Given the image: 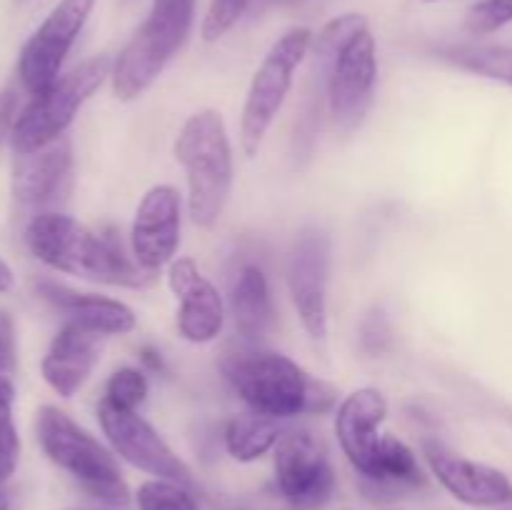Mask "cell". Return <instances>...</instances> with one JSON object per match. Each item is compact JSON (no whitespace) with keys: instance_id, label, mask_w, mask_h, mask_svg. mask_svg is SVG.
<instances>
[{"instance_id":"1","label":"cell","mask_w":512,"mask_h":510,"mask_svg":"<svg viewBox=\"0 0 512 510\" xmlns=\"http://www.w3.org/2000/svg\"><path fill=\"white\" fill-rule=\"evenodd\" d=\"M25 245L48 268L90 283L140 288L150 278L118 240L93 233L63 213L35 215L25 228Z\"/></svg>"},{"instance_id":"2","label":"cell","mask_w":512,"mask_h":510,"mask_svg":"<svg viewBox=\"0 0 512 510\" xmlns=\"http://www.w3.org/2000/svg\"><path fill=\"white\" fill-rule=\"evenodd\" d=\"M223 375L250 410L275 420L325 413L335 403L333 385L310 378L295 360L273 350L228 355Z\"/></svg>"},{"instance_id":"3","label":"cell","mask_w":512,"mask_h":510,"mask_svg":"<svg viewBox=\"0 0 512 510\" xmlns=\"http://www.w3.org/2000/svg\"><path fill=\"white\" fill-rule=\"evenodd\" d=\"M175 160L188 180V213L200 228H215L233 193V145L220 110H198L180 128Z\"/></svg>"},{"instance_id":"4","label":"cell","mask_w":512,"mask_h":510,"mask_svg":"<svg viewBox=\"0 0 512 510\" xmlns=\"http://www.w3.org/2000/svg\"><path fill=\"white\" fill-rule=\"evenodd\" d=\"M198 0H153L145 23L135 30L113 60V93L118 100H135L160 78L170 60L188 43Z\"/></svg>"},{"instance_id":"5","label":"cell","mask_w":512,"mask_h":510,"mask_svg":"<svg viewBox=\"0 0 512 510\" xmlns=\"http://www.w3.org/2000/svg\"><path fill=\"white\" fill-rule=\"evenodd\" d=\"M35 433H38L43 453L60 470L73 475L93 498L103 500L105 505L128 503V485L120 475L113 450L105 448L65 410L55 408V405H43L35 418Z\"/></svg>"},{"instance_id":"6","label":"cell","mask_w":512,"mask_h":510,"mask_svg":"<svg viewBox=\"0 0 512 510\" xmlns=\"http://www.w3.org/2000/svg\"><path fill=\"white\" fill-rule=\"evenodd\" d=\"M110 75H113V58L95 55L60 75L48 90L33 95L28 108L15 120L10 135L15 153H33L65 138V130L78 118L80 108L103 88Z\"/></svg>"},{"instance_id":"7","label":"cell","mask_w":512,"mask_h":510,"mask_svg":"<svg viewBox=\"0 0 512 510\" xmlns=\"http://www.w3.org/2000/svg\"><path fill=\"white\" fill-rule=\"evenodd\" d=\"M313 45V33L308 28H290L280 35L255 70L250 80L248 98L240 115V148L248 158L258 155L265 135L273 128L290 88H293L295 70L308 55Z\"/></svg>"},{"instance_id":"8","label":"cell","mask_w":512,"mask_h":510,"mask_svg":"<svg viewBox=\"0 0 512 510\" xmlns=\"http://www.w3.org/2000/svg\"><path fill=\"white\" fill-rule=\"evenodd\" d=\"M98 0H58L45 15L35 33L25 40L18 60L20 83L28 93L38 95L60 78L65 58L83 33Z\"/></svg>"},{"instance_id":"9","label":"cell","mask_w":512,"mask_h":510,"mask_svg":"<svg viewBox=\"0 0 512 510\" xmlns=\"http://www.w3.org/2000/svg\"><path fill=\"white\" fill-rule=\"evenodd\" d=\"M98 423L110 450L125 463L153 478L175 480L188 488L193 485V473L188 465L170 450L158 430L143 415H138V410L118 408L103 398L98 403Z\"/></svg>"},{"instance_id":"10","label":"cell","mask_w":512,"mask_h":510,"mask_svg":"<svg viewBox=\"0 0 512 510\" xmlns=\"http://www.w3.org/2000/svg\"><path fill=\"white\" fill-rule=\"evenodd\" d=\"M275 480L293 508L318 510L333 498L335 473L310 430H285L275 445Z\"/></svg>"},{"instance_id":"11","label":"cell","mask_w":512,"mask_h":510,"mask_svg":"<svg viewBox=\"0 0 512 510\" xmlns=\"http://www.w3.org/2000/svg\"><path fill=\"white\" fill-rule=\"evenodd\" d=\"M330 238L318 228L303 230L288 258V290L305 333L315 340L328 335Z\"/></svg>"},{"instance_id":"12","label":"cell","mask_w":512,"mask_h":510,"mask_svg":"<svg viewBox=\"0 0 512 510\" xmlns=\"http://www.w3.org/2000/svg\"><path fill=\"white\" fill-rule=\"evenodd\" d=\"M375 85H378V53L368 28L355 35L328 68V108L338 128L350 130L363 120L373 105Z\"/></svg>"},{"instance_id":"13","label":"cell","mask_w":512,"mask_h":510,"mask_svg":"<svg viewBox=\"0 0 512 510\" xmlns=\"http://www.w3.org/2000/svg\"><path fill=\"white\" fill-rule=\"evenodd\" d=\"M183 225V198L173 185H153L135 208L130 253L145 273H158L175 260Z\"/></svg>"},{"instance_id":"14","label":"cell","mask_w":512,"mask_h":510,"mask_svg":"<svg viewBox=\"0 0 512 510\" xmlns=\"http://www.w3.org/2000/svg\"><path fill=\"white\" fill-rule=\"evenodd\" d=\"M423 458L438 483L470 508H495L512 500V483L503 470L463 458L438 438L423 440Z\"/></svg>"},{"instance_id":"15","label":"cell","mask_w":512,"mask_h":510,"mask_svg":"<svg viewBox=\"0 0 512 510\" xmlns=\"http://www.w3.org/2000/svg\"><path fill=\"white\" fill-rule=\"evenodd\" d=\"M168 285L178 300V333L188 343L203 345L218 338L225 325V303L193 258L168 265Z\"/></svg>"},{"instance_id":"16","label":"cell","mask_w":512,"mask_h":510,"mask_svg":"<svg viewBox=\"0 0 512 510\" xmlns=\"http://www.w3.org/2000/svg\"><path fill=\"white\" fill-rule=\"evenodd\" d=\"M388 415V400L375 388H358L345 395L335 413V435L343 448L345 458L365 478H370L375 463V453L383 433L380 425Z\"/></svg>"},{"instance_id":"17","label":"cell","mask_w":512,"mask_h":510,"mask_svg":"<svg viewBox=\"0 0 512 510\" xmlns=\"http://www.w3.org/2000/svg\"><path fill=\"white\" fill-rule=\"evenodd\" d=\"M73 173V148L60 138L33 153H15L13 195L25 208L50 205L65 195Z\"/></svg>"},{"instance_id":"18","label":"cell","mask_w":512,"mask_h":510,"mask_svg":"<svg viewBox=\"0 0 512 510\" xmlns=\"http://www.w3.org/2000/svg\"><path fill=\"white\" fill-rule=\"evenodd\" d=\"M100 358V335L90 333L83 325L65 320L63 328L50 340L48 353L43 355L40 373L43 380L60 395L73 398L98 365Z\"/></svg>"},{"instance_id":"19","label":"cell","mask_w":512,"mask_h":510,"mask_svg":"<svg viewBox=\"0 0 512 510\" xmlns=\"http://www.w3.org/2000/svg\"><path fill=\"white\" fill-rule=\"evenodd\" d=\"M40 298L48 300L50 305L65 313V318L83 325L90 333L100 338L110 335H128L135 330V313L123 303V300L108 298V295L78 293L73 288L53 283V280H40L38 283Z\"/></svg>"},{"instance_id":"20","label":"cell","mask_w":512,"mask_h":510,"mask_svg":"<svg viewBox=\"0 0 512 510\" xmlns=\"http://www.w3.org/2000/svg\"><path fill=\"white\" fill-rule=\"evenodd\" d=\"M230 310H233L235 328L245 340L265 338L275 320L273 298H270L268 275L260 265H243L235 275L233 293H230Z\"/></svg>"},{"instance_id":"21","label":"cell","mask_w":512,"mask_h":510,"mask_svg":"<svg viewBox=\"0 0 512 510\" xmlns=\"http://www.w3.org/2000/svg\"><path fill=\"white\" fill-rule=\"evenodd\" d=\"M280 435H283L280 420L250 410V413L235 415L225 425V450L238 463H253L275 450Z\"/></svg>"},{"instance_id":"22","label":"cell","mask_w":512,"mask_h":510,"mask_svg":"<svg viewBox=\"0 0 512 510\" xmlns=\"http://www.w3.org/2000/svg\"><path fill=\"white\" fill-rule=\"evenodd\" d=\"M368 480L380 485H423L425 478L413 450L395 435L383 433Z\"/></svg>"},{"instance_id":"23","label":"cell","mask_w":512,"mask_h":510,"mask_svg":"<svg viewBox=\"0 0 512 510\" xmlns=\"http://www.w3.org/2000/svg\"><path fill=\"white\" fill-rule=\"evenodd\" d=\"M443 58L480 78L512 85V48L505 45H455L443 50Z\"/></svg>"},{"instance_id":"24","label":"cell","mask_w":512,"mask_h":510,"mask_svg":"<svg viewBox=\"0 0 512 510\" xmlns=\"http://www.w3.org/2000/svg\"><path fill=\"white\" fill-rule=\"evenodd\" d=\"M368 28H370L368 18L360 13H345V15H338V18H333L330 23H325L323 30L313 38L318 68L328 73V68L333 65V60L343 53L345 45H348L355 35H360Z\"/></svg>"},{"instance_id":"25","label":"cell","mask_w":512,"mask_h":510,"mask_svg":"<svg viewBox=\"0 0 512 510\" xmlns=\"http://www.w3.org/2000/svg\"><path fill=\"white\" fill-rule=\"evenodd\" d=\"M15 385L5 373H0V483L15 473L20 460V435L13 418Z\"/></svg>"},{"instance_id":"26","label":"cell","mask_w":512,"mask_h":510,"mask_svg":"<svg viewBox=\"0 0 512 510\" xmlns=\"http://www.w3.org/2000/svg\"><path fill=\"white\" fill-rule=\"evenodd\" d=\"M135 503L140 510H200L188 485L165 478L140 483L135 490Z\"/></svg>"},{"instance_id":"27","label":"cell","mask_w":512,"mask_h":510,"mask_svg":"<svg viewBox=\"0 0 512 510\" xmlns=\"http://www.w3.org/2000/svg\"><path fill=\"white\" fill-rule=\"evenodd\" d=\"M108 403L118 405V408L135 410L140 403H145L148 398V378H145L143 370L138 368H118L105 383V395Z\"/></svg>"},{"instance_id":"28","label":"cell","mask_w":512,"mask_h":510,"mask_svg":"<svg viewBox=\"0 0 512 510\" xmlns=\"http://www.w3.org/2000/svg\"><path fill=\"white\" fill-rule=\"evenodd\" d=\"M512 23V0H478L465 13V30L470 35H490Z\"/></svg>"},{"instance_id":"29","label":"cell","mask_w":512,"mask_h":510,"mask_svg":"<svg viewBox=\"0 0 512 510\" xmlns=\"http://www.w3.org/2000/svg\"><path fill=\"white\" fill-rule=\"evenodd\" d=\"M248 5L250 0H210L203 25H200V35H203L205 43H215L223 35H228L243 18Z\"/></svg>"},{"instance_id":"30","label":"cell","mask_w":512,"mask_h":510,"mask_svg":"<svg viewBox=\"0 0 512 510\" xmlns=\"http://www.w3.org/2000/svg\"><path fill=\"white\" fill-rule=\"evenodd\" d=\"M18 365V343H15V325L5 310H0V373H13Z\"/></svg>"},{"instance_id":"31","label":"cell","mask_w":512,"mask_h":510,"mask_svg":"<svg viewBox=\"0 0 512 510\" xmlns=\"http://www.w3.org/2000/svg\"><path fill=\"white\" fill-rule=\"evenodd\" d=\"M390 338L388 323H385L383 315H373V318L365 320L363 325V348L370 353H380L385 348Z\"/></svg>"},{"instance_id":"32","label":"cell","mask_w":512,"mask_h":510,"mask_svg":"<svg viewBox=\"0 0 512 510\" xmlns=\"http://www.w3.org/2000/svg\"><path fill=\"white\" fill-rule=\"evenodd\" d=\"M18 95L13 90H3L0 93V145L8 135H13L15 120H18Z\"/></svg>"},{"instance_id":"33","label":"cell","mask_w":512,"mask_h":510,"mask_svg":"<svg viewBox=\"0 0 512 510\" xmlns=\"http://www.w3.org/2000/svg\"><path fill=\"white\" fill-rule=\"evenodd\" d=\"M13 285H15L13 270H10L8 263H3V260H0V293H8V290H13Z\"/></svg>"},{"instance_id":"34","label":"cell","mask_w":512,"mask_h":510,"mask_svg":"<svg viewBox=\"0 0 512 510\" xmlns=\"http://www.w3.org/2000/svg\"><path fill=\"white\" fill-rule=\"evenodd\" d=\"M143 363L150 365V370L163 368V363H160V353H155V350H150V348L143 350Z\"/></svg>"},{"instance_id":"35","label":"cell","mask_w":512,"mask_h":510,"mask_svg":"<svg viewBox=\"0 0 512 510\" xmlns=\"http://www.w3.org/2000/svg\"><path fill=\"white\" fill-rule=\"evenodd\" d=\"M0 510H10V500L3 490H0Z\"/></svg>"},{"instance_id":"36","label":"cell","mask_w":512,"mask_h":510,"mask_svg":"<svg viewBox=\"0 0 512 510\" xmlns=\"http://www.w3.org/2000/svg\"><path fill=\"white\" fill-rule=\"evenodd\" d=\"M423 3H438V0H423Z\"/></svg>"}]
</instances>
